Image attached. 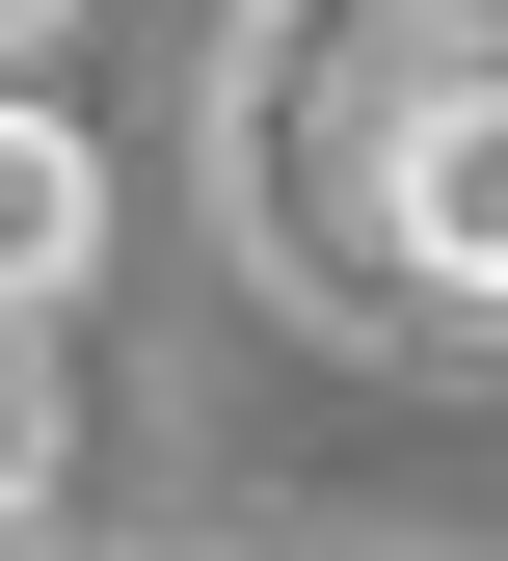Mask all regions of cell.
<instances>
[{
	"label": "cell",
	"mask_w": 508,
	"mask_h": 561,
	"mask_svg": "<svg viewBox=\"0 0 508 561\" xmlns=\"http://www.w3.org/2000/svg\"><path fill=\"white\" fill-rule=\"evenodd\" d=\"M375 241L428 295H508V0L402 27V107H375Z\"/></svg>",
	"instance_id": "1"
},
{
	"label": "cell",
	"mask_w": 508,
	"mask_h": 561,
	"mask_svg": "<svg viewBox=\"0 0 508 561\" xmlns=\"http://www.w3.org/2000/svg\"><path fill=\"white\" fill-rule=\"evenodd\" d=\"M81 267H108V161H81L27 81H0V321H54Z\"/></svg>",
	"instance_id": "2"
},
{
	"label": "cell",
	"mask_w": 508,
	"mask_h": 561,
	"mask_svg": "<svg viewBox=\"0 0 508 561\" xmlns=\"http://www.w3.org/2000/svg\"><path fill=\"white\" fill-rule=\"evenodd\" d=\"M27 508H54V401H27V321H0V561H27Z\"/></svg>",
	"instance_id": "3"
},
{
	"label": "cell",
	"mask_w": 508,
	"mask_h": 561,
	"mask_svg": "<svg viewBox=\"0 0 508 561\" xmlns=\"http://www.w3.org/2000/svg\"><path fill=\"white\" fill-rule=\"evenodd\" d=\"M27 27H54V0H0V81H27Z\"/></svg>",
	"instance_id": "4"
}]
</instances>
